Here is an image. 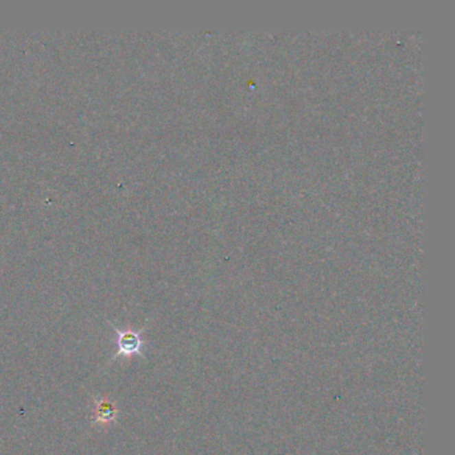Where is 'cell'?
Segmentation results:
<instances>
[{
    "mask_svg": "<svg viewBox=\"0 0 455 455\" xmlns=\"http://www.w3.org/2000/svg\"><path fill=\"white\" fill-rule=\"evenodd\" d=\"M117 346L120 355L124 357H131V355H139L142 354V347H143V340L141 338L139 331H118L117 336Z\"/></svg>",
    "mask_w": 455,
    "mask_h": 455,
    "instance_id": "1",
    "label": "cell"
},
{
    "mask_svg": "<svg viewBox=\"0 0 455 455\" xmlns=\"http://www.w3.org/2000/svg\"><path fill=\"white\" fill-rule=\"evenodd\" d=\"M115 408L108 401H102L96 406L95 417L99 423H108L115 418Z\"/></svg>",
    "mask_w": 455,
    "mask_h": 455,
    "instance_id": "2",
    "label": "cell"
}]
</instances>
